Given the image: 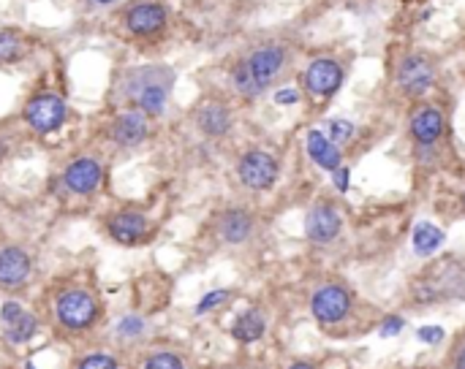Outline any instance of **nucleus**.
<instances>
[{
	"instance_id": "0eeeda50",
	"label": "nucleus",
	"mask_w": 465,
	"mask_h": 369,
	"mask_svg": "<svg viewBox=\"0 0 465 369\" xmlns=\"http://www.w3.org/2000/svg\"><path fill=\"white\" fill-rule=\"evenodd\" d=\"M310 312L316 315V320L321 323H341L343 318L351 312V293L343 285H324L313 293L310 299Z\"/></svg>"
},
{
	"instance_id": "7c9ffc66",
	"label": "nucleus",
	"mask_w": 465,
	"mask_h": 369,
	"mask_svg": "<svg viewBox=\"0 0 465 369\" xmlns=\"http://www.w3.org/2000/svg\"><path fill=\"white\" fill-rule=\"evenodd\" d=\"M348 174H351V171H348L345 166H338V169L332 171V182H335V187H338L341 193L348 190Z\"/></svg>"
},
{
	"instance_id": "423d86ee",
	"label": "nucleus",
	"mask_w": 465,
	"mask_h": 369,
	"mask_svg": "<svg viewBox=\"0 0 465 369\" xmlns=\"http://www.w3.org/2000/svg\"><path fill=\"white\" fill-rule=\"evenodd\" d=\"M237 174H240V182L250 187V190H267L278 180V160L270 153L250 150V153L240 157Z\"/></svg>"
},
{
	"instance_id": "c756f323",
	"label": "nucleus",
	"mask_w": 465,
	"mask_h": 369,
	"mask_svg": "<svg viewBox=\"0 0 465 369\" xmlns=\"http://www.w3.org/2000/svg\"><path fill=\"white\" fill-rule=\"evenodd\" d=\"M275 103H280V106H294V103H300V90H297V87H283V90L275 92Z\"/></svg>"
},
{
	"instance_id": "7ed1b4c3",
	"label": "nucleus",
	"mask_w": 465,
	"mask_h": 369,
	"mask_svg": "<svg viewBox=\"0 0 465 369\" xmlns=\"http://www.w3.org/2000/svg\"><path fill=\"white\" fill-rule=\"evenodd\" d=\"M172 74L163 68H142L139 74L131 76V90L136 95V103L142 106L145 114H161L166 106V95H169V85H172Z\"/></svg>"
},
{
	"instance_id": "9d476101",
	"label": "nucleus",
	"mask_w": 465,
	"mask_h": 369,
	"mask_svg": "<svg viewBox=\"0 0 465 369\" xmlns=\"http://www.w3.org/2000/svg\"><path fill=\"white\" fill-rule=\"evenodd\" d=\"M25 120L33 130L38 133H49L55 128H60L63 120H65V103H63L58 95H38L33 98L25 109Z\"/></svg>"
},
{
	"instance_id": "2eb2a0df",
	"label": "nucleus",
	"mask_w": 465,
	"mask_h": 369,
	"mask_svg": "<svg viewBox=\"0 0 465 369\" xmlns=\"http://www.w3.org/2000/svg\"><path fill=\"white\" fill-rule=\"evenodd\" d=\"M150 133L147 128V117L145 112H125L120 114L115 125H112V139L120 144V147H133L139 141H145Z\"/></svg>"
},
{
	"instance_id": "20e7f679",
	"label": "nucleus",
	"mask_w": 465,
	"mask_h": 369,
	"mask_svg": "<svg viewBox=\"0 0 465 369\" xmlns=\"http://www.w3.org/2000/svg\"><path fill=\"white\" fill-rule=\"evenodd\" d=\"M243 62L248 65L250 76L256 79V85L264 92L283 74V68L288 62V49L283 44H264V46L253 49Z\"/></svg>"
},
{
	"instance_id": "bb28decb",
	"label": "nucleus",
	"mask_w": 465,
	"mask_h": 369,
	"mask_svg": "<svg viewBox=\"0 0 465 369\" xmlns=\"http://www.w3.org/2000/svg\"><path fill=\"white\" fill-rule=\"evenodd\" d=\"M405 326V320L400 315H386L384 320H381V326H378V334L381 337H395V334H400Z\"/></svg>"
},
{
	"instance_id": "f8f14e48",
	"label": "nucleus",
	"mask_w": 465,
	"mask_h": 369,
	"mask_svg": "<svg viewBox=\"0 0 465 369\" xmlns=\"http://www.w3.org/2000/svg\"><path fill=\"white\" fill-rule=\"evenodd\" d=\"M101 177H104V171H101L98 160H93V157H79V160H74V163L65 169L63 182L68 184V190H74V193H79V196H88V193H93L95 187L101 184Z\"/></svg>"
},
{
	"instance_id": "a878e982",
	"label": "nucleus",
	"mask_w": 465,
	"mask_h": 369,
	"mask_svg": "<svg viewBox=\"0 0 465 369\" xmlns=\"http://www.w3.org/2000/svg\"><path fill=\"white\" fill-rule=\"evenodd\" d=\"M231 293L229 291H210L199 304H196V315H204V312H210V309H215V307H220L226 299H229Z\"/></svg>"
},
{
	"instance_id": "dca6fc26",
	"label": "nucleus",
	"mask_w": 465,
	"mask_h": 369,
	"mask_svg": "<svg viewBox=\"0 0 465 369\" xmlns=\"http://www.w3.org/2000/svg\"><path fill=\"white\" fill-rule=\"evenodd\" d=\"M308 155L313 157L316 166H321L327 171H335L338 166H343L341 147L329 136H324L321 130H310L308 133Z\"/></svg>"
},
{
	"instance_id": "39448f33",
	"label": "nucleus",
	"mask_w": 465,
	"mask_h": 369,
	"mask_svg": "<svg viewBox=\"0 0 465 369\" xmlns=\"http://www.w3.org/2000/svg\"><path fill=\"white\" fill-rule=\"evenodd\" d=\"M55 312H58V320H60L65 329L71 332H82L88 329L98 315V307H95V299L85 291H68L58 296V304H55Z\"/></svg>"
},
{
	"instance_id": "412c9836",
	"label": "nucleus",
	"mask_w": 465,
	"mask_h": 369,
	"mask_svg": "<svg viewBox=\"0 0 465 369\" xmlns=\"http://www.w3.org/2000/svg\"><path fill=\"white\" fill-rule=\"evenodd\" d=\"M199 125H202V130L207 136H223L231 128V114H229V109L223 103H210V106L202 109Z\"/></svg>"
},
{
	"instance_id": "72a5a7b5",
	"label": "nucleus",
	"mask_w": 465,
	"mask_h": 369,
	"mask_svg": "<svg viewBox=\"0 0 465 369\" xmlns=\"http://www.w3.org/2000/svg\"><path fill=\"white\" fill-rule=\"evenodd\" d=\"M95 3H115V0H95Z\"/></svg>"
},
{
	"instance_id": "f03ea898",
	"label": "nucleus",
	"mask_w": 465,
	"mask_h": 369,
	"mask_svg": "<svg viewBox=\"0 0 465 369\" xmlns=\"http://www.w3.org/2000/svg\"><path fill=\"white\" fill-rule=\"evenodd\" d=\"M343 82H345V62L335 55L313 58L302 71V87L316 101H327V98L338 95Z\"/></svg>"
},
{
	"instance_id": "473e14b6",
	"label": "nucleus",
	"mask_w": 465,
	"mask_h": 369,
	"mask_svg": "<svg viewBox=\"0 0 465 369\" xmlns=\"http://www.w3.org/2000/svg\"><path fill=\"white\" fill-rule=\"evenodd\" d=\"M288 369H316V367H310V364H305V361H300V364H291Z\"/></svg>"
},
{
	"instance_id": "6ab92c4d",
	"label": "nucleus",
	"mask_w": 465,
	"mask_h": 369,
	"mask_svg": "<svg viewBox=\"0 0 465 369\" xmlns=\"http://www.w3.org/2000/svg\"><path fill=\"white\" fill-rule=\"evenodd\" d=\"M411 242H414L416 255L427 258V255H433L435 250H441V245L446 242V237H443V231H441L438 225H433V223H419V225L414 228Z\"/></svg>"
},
{
	"instance_id": "c85d7f7f",
	"label": "nucleus",
	"mask_w": 465,
	"mask_h": 369,
	"mask_svg": "<svg viewBox=\"0 0 465 369\" xmlns=\"http://www.w3.org/2000/svg\"><path fill=\"white\" fill-rule=\"evenodd\" d=\"M416 337L422 339V342H427V345H438V342L443 339V329H441V326H422V329L416 332Z\"/></svg>"
},
{
	"instance_id": "6e6552de",
	"label": "nucleus",
	"mask_w": 465,
	"mask_h": 369,
	"mask_svg": "<svg viewBox=\"0 0 465 369\" xmlns=\"http://www.w3.org/2000/svg\"><path fill=\"white\" fill-rule=\"evenodd\" d=\"M343 231V215L332 204H316L305 215V237L313 245H329Z\"/></svg>"
},
{
	"instance_id": "f3484780",
	"label": "nucleus",
	"mask_w": 465,
	"mask_h": 369,
	"mask_svg": "<svg viewBox=\"0 0 465 369\" xmlns=\"http://www.w3.org/2000/svg\"><path fill=\"white\" fill-rule=\"evenodd\" d=\"M147 231V220L139 212H123V215L112 217L109 223V234L120 242V245H136Z\"/></svg>"
},
{
	"instance_id": "393cba45",
	"label": "nucleus",
	"mask_w": 465,
	"mask_h": 369,
	"mask_svg": "<svg viewBox=\"0 0 465 369\" xmlns=\"http://www.w3.org/2000/svg\"><path fill=\"white\" fill-rule=\"evenodd\" d=\"M145 332V320L136 318V315H125L123 320L117 323V334L120 337H139Z\"/></svg>"
},
{
	"instance_id": "f704fd0d",
	"label": "nucleus",
	"mask_w": 465,
	"mask_h": 369,
	"mask_svg": "<svg viewBox=\"0 0 465 369\" xmlns=\"http://www.w3.org/2000/svg\"><path fill=\"white\" fill-rule=\"evenodd\" d=\"M28 369H35V367H33V364H28Z\"/></svg>"
},
{
	"instance_id": "4468645a",
	"label": "nucleus",
	"mask_w": 465,
	"mask_h": 369,
	"mask_svg": "<svg viewBox=\"0 0 465 369\" xmlns=\"http://www.w3.org/2000/svg\"><path fill=\"white\" fill-rule=\"evenodd\" d=\"M125 25L133 35H153L166 25V11L158 3H139L125 14Z\"/></svg>"
},
{
	"instance_id": "f257e3e1",
	"label": "nucleus",
	"mask_w": 465,
	"mask_h": 369,
	"mask_svg": "<svg viewBox=\"0 0 465 369\" xmlns=\"http://www.w3.org/2000/svg\"><path fill=\"white\" fill-rule=\"evenodd\" d=\"M438 82V60L430 52L411 49L400 55L395 65V90L408 101H419L435 87Z\"/></svg>"
},
{
	"instance_id": "ddd939ff",
	"label": "nucleus",
	"mask_w": 465,
	"mask_h": 369,
	"mask_svg": "<svg viewBox=\"0 0 465 369\" xmlns=\"http://www.w3.org/2000/svg\"><path fill=\"white\" fill-rule=\"evenodd\" d=\"M31 277V255L19 247L0 250V288H19Z\"/></svg>"
},
{
	"instance_id": "4be33fe9",
	"label": "nucleus",
	"mask_w": 465,
	"mask_h": 369,
	"mask_svg": "<svg viewBox=\"0 0 465 369\" xmlns=\"http://www.w3.org/2000/svg\"><path fill=\"white\" fill-rule=\"evenodd\" d=\"M22 55V38L14 31H0V62H11Z\"/></svg>"
},
{
	"instance_id": "1a4fd4ad",
	"label": "nucleus",
	"mask_w": 465,
	"mask_h": 369,
	"mask_svg": "<svg viewBox=\"0 0 465 369\" xmlns=\"http://www.w3.org/2000/svg\"><path fill=\"white\" fill-rule=\"evenodd\" d=\"M408 133L416 144L422 147H433L435 141L443 136V114L438 106H427V103H419L411 117H408Z\"/></svg>"
},
{
	"instance_id": "aec40b11",
	"label": "nucleus",
	"mask_w": 465,
	"mask_h": 369,
	"mask_svg": "<svg viewBox=\"0 0 465 369\" xmlns=\"http://www.w3.org/2000/svg\"><path fill=\"white\" fill-rule=\"evenodd\" d=\"M264 329H267L264 315L259 309H248V312H243L234 320L231 334H234V339H240V342H256V339L264 337Z\"/></svg>"
},
{
	"instance_id": "2f4dec72",
	"label": "nucleus",
	"mask_w": 465,
	"mask_h": 369,
	"mask_svg": "<svg viewBox=\"0 0 465 369\" xmlns=\"http://www.w3.org/2000/svg\"><path fill=\"white\" fill-rule=\"evenodd\" d=\"M455 369H465V347H460V353L455 359Z\"/></svg>"
},
{
	"instance_id": "5701e85b",
	"label": "nucleus",
	"mask_w": 465,
	"mask_h": 369,
	"mask_svg": "<svg viewBox=\"0 0 465 369\" xmlns=\"http://www.w3.org/2000/svg\"><path fill=\"white\" fill-rule=\"evenodd\" d=\"M354 133H357V128H354V123H348V120H332V123H329V139H332L338 147L345 144V141H351Z\"/></svg>"
},
{
	"instance_id": "b1692460",
	"label": "nucleus",
	"mask_w": 465,
	"mask_h": 369,
	"mask_svg": "<svg viewBox=\"0 0 465 369\" xmlns=\"http://www.w3.org/2000/svg\"><path fill=\"white\" fill-rule=\"evenodd\" d=\"M145 369H186L183 367V359L174 356V353H155L147 359Z\"/></svg>"
},
{
	"instance_id": "9b49d317",
	"label": "nucleus",
	"mask_w": 465,
	"mask_h": 369,
	"mask_svg": "<svg viewBox=\"0 0 465 369\" xmlns=\"http://www.w3.org/2000/svg\"><path fill=\"white\" fill-rule=\"evenodd\" d=\"M0 320H3V334L8 342L14 345H22L35 334L38 329V320L33 318L28 309H22V304L17 302H6L3 309H0Z\"/></svg>"
},
{
	"instance_id": "a211bd4d",
	"label": "nucleus",
	"mask_w": 465,
	"mask_h": 369,
	"mask_svg": "<svg viewBox=\"0 0 465 369\" xmlns=\"http://www.w3.org/2000/svg\"><path fill=\"white\" fill-rule=\"evenodd\" d=\"M253 231V220L245 209H229L226 215L220 217V237L231 245L245 242Z\"/></svg>"
},
{
	"instance_id": "cd10ccee",
	"label": "nucleus",
	"mask_w": 465,
	"mask_h": 369,
	"mask_svg": "<svg viewBox=\"0 0 465 369\" xmlns=\"http://www.w3.org/2000/svg\"><path fill=\"white\" fill-rule=\"evenodd\" d=\"M76 369H117V361L112 356H101L98 353V356H88Z\"/></svg>"
},
{
	"instance_id": "c9c22d12",
	"label": "nucleus",
	"mask_w": 465,
	"mask_h": 369,
	"mask_svg": "<svg viewBox=\"0 0 465 369\" xmlns=\"http://www.w3.org/2000/svg\"><path fill=\"white\" fill-rule=\"evenodd\" d=\"M463 207H465V193H463Z\"/></svg>"
}]
</instances>
